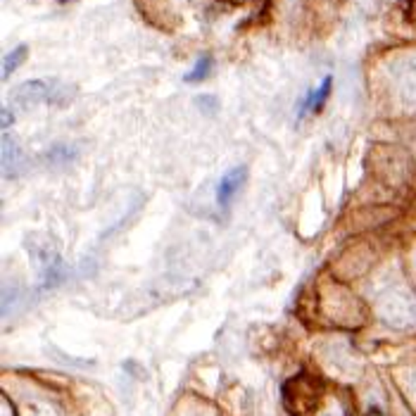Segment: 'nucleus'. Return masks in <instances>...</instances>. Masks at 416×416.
Instances as JSON below:
<instances>
[{
    "mask_svg": "<svg viewBox=\"0 0 416 416\" xmlns=\"http://www.w3.org/2000/svg\"><path fill=\"white\" fill-rule=\"evenodd\" d=\"M17 98L24 105L31 102H67L69 100V91L62 88L57 81H29V84L17 88Z\"/></svg>",
    "mask_w": 416,
    "mask_h": 416,
    "instance_id": "nucleus-1",
    "label": "nucleus"
},
{
    "mask_svg": "<svg viewBox=\"0 0 416 416\" xmlns=\"http://www.w3.org/2000/svg\"><path fill=\"white\" fill-rule=\"evenodd\" d=\"M247 178V169L245 167H236V169L226 171V174L222 176V181H219L217 186V202L222 207H229L231 200L238 195V190L242 188V183H245Z\"/></svg>",
    "mask_w": 416,
    "mask_h": 416,
    "instance_id": "nucleus-2",
    "label": "nucleus"
},
{
    "mask_svg": "<svg viewBox=\"0 0 416 416\" xmlns=\"http://www.w3.org/2000/svg\"><path fill=\"white\" fill-rule=\"evenodd\" d=\"M331 88H333V79L331 77H326L321 81V86L319 88H314L311 93L305 98V102H302V107H300V117H305L307 112H319V109L326 105V100H328V95H331Z\"/></svg>",
    "mask_w": 416,
    "mask_h": 416,
    "instance_id": "nucleus-3",
    "label": "nucleus"
},
{
    "mask_svg": "<svg viewBox=\"0 0 416 416\" xmlns=\"http://www.w3.org/2000/svg\"><path fill=\"white\" fill-rule=\"evenodd\" d=\"M212 67H215V60H212L210 55H202L200 60L195 62V67L186 74V81L188 84H200V81H205L212 74Z\"/></svg>",
    "mask_w": 416,
    "mask_h": 416,
    "instance_id": "nucleus-4",
    "label": "nucleus"
},
{
    "mask_svg": "<svg viewBox=\"0 0 416 416\" xmlns=\"http://www.w3.org/2000/svg\"><path fill=\"white\" fill-rule=\"evenodd\" d=\"M26 53H29L26 45H17L13 53H8V55L3 57V79H10V77H13L15 69L20 67L22 62H24Z\"/></svg>",
    "mask_w": 416,
    "mask_h": 416,
    "instance_id": "nucleus-5",
    "label": "nucleus"
},
{
    "mask_svg": "<svg viewBox=\"0 0 416 416\" xmlns=\"http://www.w3.org/2000/svg\"><path fill=\"white\" fill-rule=\"evenodd\" d=\"M10 121H13V119H10V109L5 107V109H3V129H8V126H10Z\"/></svg>",
    "mask_w": 416,
    "mask_h": 416,
    "instance_id": "nucleus-6",
    "label": "nucleus"
}]
</instances>
